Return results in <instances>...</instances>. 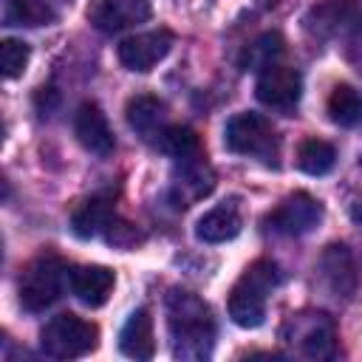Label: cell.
Returning <instances> with one entry per match:
<instances>
[{
  "label": "cell",
  "instance_id": "8",
  "mask_svg": "<svg viewBox=\"0 0 362 362\" xmlns=\"http://www.w3.org/2000/svg\"><path fill=\"white\" fill-rule=\"evenodd\" d=\"M255 93L260 99V105L277 110V113H291L303 96V76L297 68L291 65H280V62H272L266 65L260 74H257V82H255Z\"/></svg>",
  "mask_w": 362,
  "mask_h": 362
},
{
  "label": "cell",
  "instance_id": "5",
  "mask_svg": "<svg viewBox=\"0 0 362 362\" xmlns=\"http://www.w3.org/2000/svg\"><path fill=\"white\" fill-rule=\"evenodd\" d=\"M99 345V328L71 311L51 317L40 331V348L54 359H79Z\"/></svg>",
  "mask_w": 362,
  "mask_h": 362
},
{
  "label": "cell",
  "instance_id": "11",
  "mask_svg": "<svg viewBox=\"0 0 362 362\" xmlns=\"http://www.w3.org/2000/svg\"><path fill=\"white\" fill-rule=\"evenodd\" d=\"M150 14H153L150 0H90L88 6L90 25L105 34H116L130 25H139L150 20Z\"/></svg>",
  "mask_w": 362,
  "mask_h": 362
},
{
  "label": "cell",
  "instance_id": "16",
  "mask_svg": "<svg viewBox=\"0 0 362 362\" xmlns=\"http://www.w3.org/2000/svg\"><path fill=\"white\" fill-rule=\"evenodd\" d=\"M113 221H116L113 218V198L99 192V195H90V198H85V201H79L74 206V212H71V232L76 238L88 240V238H96V235L107 232Z\"/></svg>",
  "mask_w": 362,
  "mask_h": 362
},
{
  "label": "cell",
  "instance_id": "18",
  "mask_svg": "<svg viewBox=\"0 0 362 362\" xmlns=\"http://www.w3.org/2000/svg\"><path fill=\"white\" fill-rule=\"evenodd\" d=\"M119 351L124 356H130V359H139V362L153 359L156 337H153V317H150L147 308H136L127 317V322H124V328L119 334Z\"/></svg>",
  "mask_w": 362,
  "mask_h": 362
},
{
  "label": "cell",
  "instance_id": "10",
  "mask_svg": "<svg viewBox=\"0 0 362 362\" xmlns=\"http://www.w3.org/2000/svg\"><path fill=\"white\" fill-rule=\"evenodd\" d=\"M170 48H173V31H167V28L141 31V34L124 37L119 42V62L127 71L147 74L170 54Z\"/></svg>",
  "mask_w": 362,
  "mask_h": 362
},
{
  "label": "cell",
  "instance_id": "19",
  "mask_svg": "<svg viewBox=\"0 0 362 362\" xmlns=\"http://www.w3.org/2000/svg\"><path fill=\"white\" fill-rule=\"evenodd\" d=\"M320 272L328 283V288L337 297H351L356 288V272H354V257L348 252V246L342 243H331L322 257H320Z\"/></svg>",
  "mask_w": 362,
  "mask_h": 362
},
{
  "label": "cell",
  "instance_id": "26",
  "mask_svg": "<svg viewBox=\"0 0 362 362\" xmlns=\"http://www.w3.org/2000/svg\"><path fill=\"white\" fill-rule=\"evenodd\" d=\"M107 240H110V243H116V246H122V249H130V246H136V243L141 240V235H139L130 223L113 221V223H110V229H107Z\"/></svg>",
  "mask_w": 362,
  "mask_h": 362
},
{
  "label": "cell",
  "instance_id": "24",
  "mask_svg": "<svg viewBox=\"0 0 362 362\" xmlns=\"http://www.w3.org/2000/svg\"><path fill=\"white\" fill-rule=\"evenodd\" d=\"M283 54V37L277 31H269L263 37H257L249 48H246V57H243V68H252V71H263L266 65L277 62V57Z\"/></svg>",
  "mask_w": 362,
  "mask_h": 362
},
{
  "label": "cell",
  "instance_id": "22",
  "mask_svg": "<svg viewBox=\"0 0 362 362\" xmlns=\"http://www.w3.org/2000/svg\"><path fill=\"white\" fill-rule=\"evenodd\" d=\"M337 164V150L325 139H305L297 147V167L308 175H325Z\"/></svg>",
  "mask_w": 362,
  "mask_h": 362
},
{
  "label": "cell",
  "instance_id": "27",
  "mask_svg": "<svg viewBox=\"0 0 362 362\" xmlns=\"http://www.w3.org/2000/svg\"><path fill=\"white\" fill-rule=\"evenodd\" d=\"M348 59H351L354 68L362 74V28L354 34V40H351V45H348Z\"/></svg>",
  "mask_w": 362,
  "mask_h": 362
},
{
  "label": "cell",
  "instance_id": "23",
  "mask_svg": "<svg viewBox=\"0 0 362 362\" xmlns=\"http://www.w3.org/2000/svg\"><path fill=\"white\" fill-rule=\"evenodd\" d=\"M161 153L173 156V158H184V156H192V153H201V139L192 127H184V124H170L158 144H156Z\"/></svg>",
  "mask_w": 362,
  "mask_h": 362
},
{
  "label": "cell",
  "instance_id": "9",
  "mask_svg": "<svg viewBox=\"0 0 362 362\" xmlns=\"http://www.w3.org/2000/svg\"><path fill=\"white\" fill-rule=\"evenodd\" d=\"M215 187V173L201 153L175 158V170H173V181H170V201L175 206H189L201 198H206Z\"/></svg>",
  "mask_w": 362,
  "mask_h": 362
},
{
  "label": "cell",
  "instance_id": "4",
  "mask_svg": "<svg viewBox=\"0 0 362 362\" xmlns=\"http://www.w3.org/2000/svg\"><path fill=\"white\" fill-rule=\"evenodd\" d=\"M280 337L297 356H305V359H334L337 356V325L322 311L291 314L283 322Z\"/></svg>",
  "mask_w": 362,
  "mask_h": 362
},
{
  "label": "cell",
  "instance_id": "28",
  "mask_svg": "<svg viewBox=\"0 0 362 362\" xmlns=\"http://www.w3.org/2000/svg\"><path fill=\"white\" fill-rule=\"evenodd\" d=\"M351 215H354V221H356V223H362V198H359V201L354 204V209H351Z\"/></svg>",
  "mask_w": 362,
  "mask_h": 362
},
{
  "label": "cell",
  "instance_id": "20",
  "mask_svg": "<svg viewBox=\"0 0 362 362\" xmlns=\"http://www.w3.org/2000/svg\"><path fill=\"white\" fill-rule=\"evenodd\" d=\"M6 25H23V28H40L57 23V11L48 0H8L3 11Z\"/></svg>",
  "mask_w": 362,
  "mask_h": 362
},
{
  "label": "cell",
  "instance_id": "17",
  "mask_svg": "<svg viewBox=\"0 0 362 362\" xmlns=\"http://www.w3.org/2000/svg\"><path fill=\"white\" fill-rule=\"evenodd\" d=\"M356 23V6L354 0H325L320 6H311L303 17V25L317 37H334Z\"/></svg>",
  "mask_w": 362,
  "mask_h": 362
},
{
  "label": "cell",
  "instance_id": "12",
  "mask_svg": "<svg viewBox=\"0 0 362 362\" xmlns=\"http://www.w3.org/2000/svg\"><path fill=\"white\" fill-rule=\"evenodd\" d=\"M74 133L79 139V144L93 153L96 158H107L116 150V136L107 124V116L102 113V107L96 102H82L76 107L74 116Z\"/></svg>",
  "mask_w": 362,
  "mask_h": 362
},
{
  "label": "cell",
  "instance_id": "7",
  "mask_svg": "<svg viewBox=\"0 0 362 362\" xmlns=\"http://www.w3.org/2000/svg\"><path fill=\"white\" fill-rule=\"evenodd\" d=\"M320 221H322V204L308 192H291L266 215L263 223L274 235L300 238V235L314 232Z\"/></svg>",
  "mask_w": 362,
  "mask_h": 362
},
{
  "label": "cell",
  "instance_id": "6",
  "mask_svg": "<svg viewBox=\"0 0 362 362\" xmlns=\"http://www.w3.org/2000/svg\"><path fill=\"white\" fill-rule=\"evenodd\" d=\"M62 283H65V263L57 255H40L28 260L17 283L20 305L28 314H40L51 308L62 297Z\"/></svg>",
  "mask_w": 362,
  "mask_h": 362
},
{
  "label": "cell",
  "instance_id": "25",
  "mask_svg": "<svg viewBox=\"0 0 362 362\" xmlns=\"http://www.w3.org/2000/svg\"><path fill=\"white\" fill-rule=\"evenodd\" d=\"M31 48L23 40H3L0 42V65H3V76L6 79H17L25 65H28Z\"/></svg>",
  "mask_w": 362,
  "mask_h": 362
},
{
  "label": "cell",
  "instance_id": "13",
  "mask_svg": "<svg viewBox=\"0 0 362 362\" xmlns=\"http://www.w3.org/2000/svg\"><path fill=\"white\" fill-rule=\"evenodd\" d=\"M127 124L136 130V136L147 144H158L161 133L170 127L167 122V105L158 96L150 93H139L127 102Z\"/></svg>",
  "mask_w": 362,
  "mask_h": 362
},
{
  "label": "cell",
  "instance_id": "21",
  "mask_svg": "<svg viewBox=\"0 0 362 362\" xmlns=\"http://www.w3.org/2000/svg\"><path fill=\"white\" fill-rule=\"evenodd\" d=\"M328 116L339 127H356L362 122V93L354 85H334L328 96Z\"/></svg>",
  "mask_w": 362,
  "mask_h": 362
},
{
  "label": "cell",
  "instance_id": "2",
  "mask_svg": "<svg viewBox=\"0 0 362 362\" xmlns=\"http://www.w3.org/2000/svg\"><path fill=\"white\" fill-rule=\"evenodd\" d=\"M280 283V269L272 260H255L229 291V317L240 328H257L266 320L269 294Z\"/></svg>",
  "mask_w": 362,
  "mask_h": 362
},
{
  "label": "cell",
  "instance_id": "29",
  "mask_svg": "<svg viewBox=\"0 0 362 362\" xmlns=\"http://www.w3.org/2000/svg\"><path fill=\"white\" fill-rule=\"evenodd\" d=\"M65 3H71V0H65Z\"/></svg>",
  "mask_w": 362,
  "mask_h": 362
},
{
  "label": "cell",
  "instance_id": "1",
  "mask_svg": "<svg viewBox=\"0 0 362 362\" xmlns=\"http://www.w3.org/2000/svg\"><path fill=\"white\" fill-rule=\"evenodd\" d=\"M167 331L175 359H206L215 345L212 308L187 288H170L167 300Z\"/></svg>",
  "mask_w": 362,
  "mask_h": 362
},
{
  "label": "cell",
  "instance_id": "14",
  "mask_svg": "<svg viewBox=\"0 0 362 362\" xmlns=\"http://www.w3.org/2000/svg\"><path fill=\"white\" fill-rule=\"evenodd\" d=\"M240 226H243L240 204H238V198H229V201H221L218 206H212L209 212H204L198 218L195 235L204 243H223V240L238 238Z\"/></svg>",
  "mask_w": 362,
  "mask_h": 362
},
{
  "label": "cell",
  "instance_id": "15",
  "mask_svg": "<svg viewBox=\"0 0 362 362\" xmlns=\"http://www.w3.org/2000/svg\"><path fill=\"white\" fill-rule=\"evenodd\" d=\"M68 283H71L74 297H76L82 305L99 308V305L107 303L116 277H113V272H110L107 266H76V269H71Z\"/></svg>",
  "mask_w": 362,
  "mask_h": 362
},
{
  "label": "cell",
  "instance_id": "3",
  "mask_svg": "<svg viewBox=\"0 0 362 362\" xmlns=\"http://www.w3.org/2000/svg\"><path fill=\"white\" fill-rule=\"evenodd\" d=\"M223 147L235 156L257 158L269 167H277L280 139L274 124L263 113H252V110L235 113L223 127Z\"/></svg>",
  "mask_w": 362,
  "mask_h": 362
}]
</instances>
